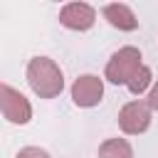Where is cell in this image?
Segmentation results:
<instances>
[{
  "label": "cell",
  "instance_id": "1",
  "mask_svg": "<svg viewBox=\"0 0 158 158\" xmlns=\"http://www.w3.org/2000/svg\"><path fill=\"white\" fill-rule=\"evenodd\" d=\"M27 84L40 99H54L64 89V77L54 59L32 57L27 64Z\"/></svg>",
  "mask_w": 158,
  "mask_h": 158
},
{
  "label": "cell",
  "instance_id": "2",
  "mask_svg": "<svg viewBox=\"0 0 158 158\" xmlns=\"http://www.w3.org/2000/svg\"><path fill=\"white\" fill-rule=\"evenodd\" d=\"M141 52L136 47H121L118 52L111 54L109 64H106V79L111 84H128L131 77L141 69Z\"/></svg>",
  "mask_w": 158,
  "mask_h": 158
},
{
  "label": "cell",
  "instance_id": "3",
  "mask_svg": "<svg viewBox=\"0 0 158 158\" xmlns=\"http://www.w3.org/2000/svg\"><path fill=\"white\" fill-rule=\"evenodd\" d=\"M0 106H2V116L10 121V123H27L32 118V106L30 101L17 91L12 89L10 84H2L0 86Z\"/></svg>",
  "mask_w": 158,
  "mask_h": 158
},
{
  "label": "cell",
  "instance_id": "4",
  "mask_svg": "<svg viewBox=\"0 0 158 158\" xmlns=\"http://www.w3.org/2000/svg\"><path fill=\"white\" fill-rule=\"evenodd\" d=\"M151 106H148V101H128L121 111H118V126H121V131L123 133H128V136H138V133H143L148 126H151Z\"/></svg>",
  "mask_w": 158,
  "mask_h": 158
},
{
  "label": "cell",
  "instance_id": "5",
  "mask_svg": "<svg viewBox=\"0 0 158 158\" xmlns=\"http://www.w3.org/2000/svg\"><path fill=\"white\" fill-rule=\"evenodd\" d=\"M104 96V81L96 74H81L72 84V101L81 109H91Z\"/></svg>",
  "mask_w": 158,
  "mask_h": 158
},
{
  "label": "cell",
  "instance_id": "6",
  "mask_svg": "<svg viewBox=\"0 0 158 158\" xmlns=\"http://www.w3.org/2000/svg\"><path fill=\"white\" fill-rule=\"evenodd\" d=\"M94 20H96V12H94V7L86 5V2H69V5H64L62 12H59V22H62L67 30H74V32L89 30V27L94 25Z\"/></svg>",
  "mask_w": 158,
  "mask_h": 158
},
{
  "label": "cell",
  "instance_id": "7",
  "mask_svg": "<svg viewBox=\"0 0 158 158\" xmlns=\"http://www.w3.org/2000/svg\"><path fill=\"white\" fill-rule=\"evenodd\" d=\"M104 17L109 20L111 27L121 30V32H133L138 27V17L133 15V10L123 2H111L104 7Z\"/></svg>",
  "mask_w": 158,
  "mask_h": 158
},
{
  "label": "cell",
  "instance_id": "8",
  "mask_svg": "<svg viewBox=\"0 0 158 158\" xmlns=\"http://www.w3.org/2000/svg\"><path fill=\"white\" fill-rule=\"evenodd\" d=\"M99 158H133V148L126 138H109L99 146Z\"/></svg>",
  "mask_w": 158,
  "mask_h": 158
},
{
  "label": "cell",
  "instance_id": "9",
  "mask_svg": "<svg viewBox=\"0 0 158 158\" xmlns=\"http://www.w3.org/2000/svg\"><path fill=\"white\" fill-rule=\"evenodd\" d=\"M151 79H153V77H151V69L143 64V67L131 77V81H128L126 86H128V91H131V94H143V91L151 86Z\"/></svg>",
  "mask_w": 158,
  "mask_h": 158
},
{
  "label": "cell",
  "instance_id": "10",
  "mask_svg": "<svg viewBox=\"0 0 158 158\" xmlns=\"http://www.w3.org/2000/svg\"><path fill=\"white\" fill-rule=\"evenodd\" d=\"M17 158H49V156H47V151H42V148L27 146V148H22V151L17 153Z\"/></svg>",
  "mask_w": 158,
  "mask_h": 158
},
{
  "label": "cell",
  "instance_id": "11",
  "mask_svg": "<svg viewBox=\"0 0 158 158\" xmlns=\"http://www.w3.org/2000/svg\"><path fill=\"white\" fill-rule=\"evenodd\" d=\"M148 106L153 109V111H158V81L151 86V91H148Z\"/></svg>",
  "mask_w": 158,
  "mask_h": 158
}]
</instances>
